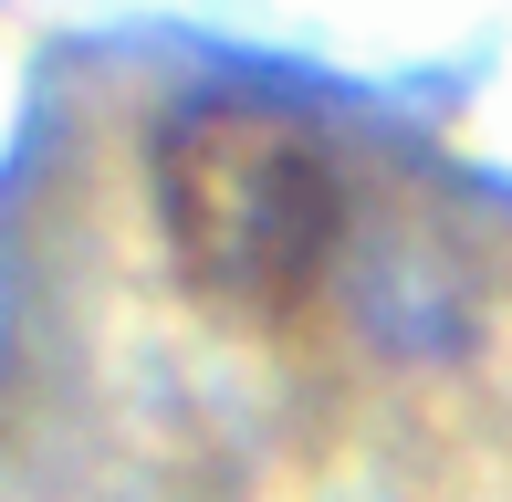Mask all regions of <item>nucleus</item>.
Masks as SVG:
<instances>
[{
  "label": "nucleus",
  "mask_w": 512,
  "mask_h": 502,
  "mask_svg": "<svg viewBox=\"0 0 512 502\" xmlns=\"http://www.w3.org/2000/svg\"><path fill=\"white\" fill-rule=\"evenodd\" d=\"M147 189L178 283L230 325H293L345 251V168L324 126L251 84H209L157 126Z\"/></svg>",
  "instance_id": "f257e3e1"
}]
</instances>
